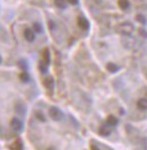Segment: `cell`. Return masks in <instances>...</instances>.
I'll return each mask as SVG.
<instances>
[{
  "label": "cell",
  "mask_w": 147,
  "mask_h": 150,
  "mask_svg": "<svg viewBox=\"0 0 147 150\" xmlns=\"http://www.w3.org/2000/svg\"><path fill=\"white\" fill-rule=\"evenodd\" d=\"M21 79H22L24 83H27L29 79V76L27 72H22V75H21Z\"/></svg>",
  "instance_id": "obj_7"
},
{
  "label": "cell",
  "mask_w": 147,
  "mask_h": 150,
  "mask_svg": "<svg viewBox=\"0 0 147 150\" xmlns=\"http://www.w3.org/2000/svg\"><path fill=\"white\" fill-rule=\"evenodd\" d=\"M10 128L16 132H21L23 130V122L17 117H14L10 121Z\"/></svg>",
  "instance_id": "obj_2"
},
{
  "label": "cell",
  "mask_w": 147,
  "mask_h": 150,
  "mask_svg": "<svg viewBox=\"0 0 147 150\" xmlns=\"http://www.w3.org/2000/svg\"><path fill=\"white\" fill-rule=\"evenodd\" d=\"M91 150H101L96 144H91Z\"/></svg>",
  "instance_id": "obj_8"
},
{
  "label": "cell",
  "mask_w": 147,
  "mask_h": 150,
  "mask_svg": "<svg viewBox=\"0 0 147 150\" xmlns=\"http://www.w3.org/2000/svg\"><path fill=\"white\" fill-rule=\"evenodd\" d=\"M106 122H108V125L114 127V125H117L118 120H117V117H116V116H113V115H109V116H108V119H106Z\"/></svg>",
  "instance_id": "obj_6"
},
{
  "label": "cell",
  "mask_w": 147,
  "mask_h": 150,
  "mask_svg": "<svg viewBox=\"0 0 147 150\" xmlns=\"http://www.w3.org/2000/svg\"><path fill=\"white\" fill-rule=\"evenodd\" d=\"M137 106L140 110H147V98H140L137 102Z\"/></svg>",
  "instance_id": "obj_5"
},
{
  "label": "cell",
  "mask_w": 147,
  "mask_h": 150,
  "mask_svg": "<svg viewBox=\"0 0 147 150\" xmlns=\"http://www.w3.org/2000/svg\"><path fill=\"white\" fill-rule=\"evenodd\" d=\"M49 114H50V117L53 121H60L64 116V114L61 113V111L58 107H51L50 111H49Z\"/></svg>",
  "instance_id": "obj_1"
},
{
  "label": "cell",
  "mask_w": 147,
  "mask_h": 150,
  "mask_svg": "<svg viewBox=\"0 0 147 150\" xmlns=\"http://www.w3.org/2000/svg\"><path fill=\"white\" fill-rule=\"evenodd\" d=\"M98 133H100V135H102V137H108L111 133L110 127H106V125L101 127V128L98 129Z\"/></svg>",
  "instance_id": "obj_4"
},
{
  "label": "cell",
  "mask_w": 147,
  "mask_h": 150,
  "mask_svg": "<svg viewBox=\"0 0 147 150\" xmlns=\"http://www.w3.org/2000/svg\"><path fill=\"white\" fill-rule=\"evenodd\" d=\"M10 150H24V144H23V141L21 139H17L10 147H9Z\"/></svg>",
  "instance_id": "obj_3"
}]
</instances>
